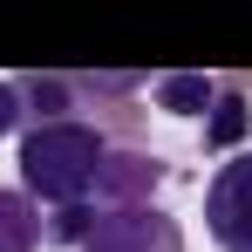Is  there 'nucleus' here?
<instances>
[{
    "instance_id": "f03ea898",
    "label": "nucleus",
    "mask_w": 252,
    "mask_h": 252,
    "mask_svg": "<svg viewBox=\"0 0 252 252\" xmlns=\"http://www.w3.org/2000/svg\"><path fill=\"white\" fill-rule=\"evenodd\" d=\"M205 232L218 252H252V150L225 157L205 184Z\"/></svg>"
},
{
    "instance_id": "423d86ee",
    "label": "nucleus",
    "mask_w": 252,
    "mask_h": 252,
    "mask_svg": "<svg viewBox=\"0 0 252 252\" xmlns=\"http://www.w3.org/2000/svg\"><path fill=\"white\" fill-rule=\"evenodd\" d=\"M157 102H164L170 116H198V109L218 102V82H211V75H164V82H157Z\"/></svg>"
},
{
    "instance_id": "39448f33",
    "label": "nucleus",
    "mask_w": 252,
    "mask_h": 252,
    "mask_svg": "<svg viewBox=\"0 0 252 252\" xmlns=\"http://www.w3.org/2000/svg\"><path fill=\"white\" fill-rule=\"evenodd\" d=\"M0 252H41V205L28 191H0Z\"/></svg>"
},
{
    "instance_id": "20e7f679",
    "label": "nucleus",
    "mask_w": 252,
    "mask_h": 252,
    "mask_svg": "<svg viewBox=\"0 0 252 252\" xmlns=\"http://www.w3.org/2000/svg\"><path fill=\"white\" fill-rule=\"evenodd\" d=\"M157 177H164V157H150V150H109L102 157V177H95V211L150 205Z\"/></svg>"
},
{
    "instance_id": "f257e3e1",
    "label": "nucleus",
    "mask_w": 252,
    "mask_h": 252,
    "mask_svg": "<svg viewBox=\"0 0 252 252\" xmlns=\"http://www.w3.org/2000/svg\"><path fill=\"white\" fill-rule=\"evenodd\" d=\"M102 157H109V143H102L95 123H75V116L34 123L21 136V191L41 198V205H55V211L62 205H95Z\"/></svg>"
},
{
    "instance_id": "6e6552de",
    "label": "nucleus",
    "mask_w": 252,
    "mask_h": 252,
    "mask_svg": "<svg viewBox=\"0 0 252 252\" xmlns=\"http://www.w3.org/2000/svg\"><path fill=\"white\" fill-rule=\"evenodd\" d=\"M21 116H28V109H21V89L0 75V136H14V129H21Z\"/></svg>"
},
{
    "instance_id": "0eeeda50",
    "label": "nucleus",
    "mask_w": 252,
    "mask_h": 252,
    "mask_svg": "<svg viewBox=\"0 0 252 252\" xmlns=\"http://www.w3.org/2000/svg\"><path fill=\"white\" fill-rule=\"evenodd\" d=\"M211 109H218V116L205 123V143H211V150H225V143H239V136H246V123H252L246 95H218Z\"/></svg>"
},
{
    "instance_id": "7ed1b4c3",
    "label": "nucleus",
    "mask_w": 252,
    "mask_h": 252,
    "mask_svg": "<svg viewBox=\"0 0 252 252\" xmlns=\"http://www.w3.org/2000/svg\"><path fill=\"white\" fill-rule=\"evenodd\" d=\"M75 252H184V232L157 205H123V211H102Z\"/></svg>"
}]
</instances>
